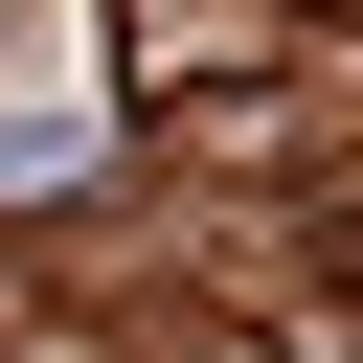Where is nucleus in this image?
<instances>
[{"instance_id":"f257e3e1","label":"nucleus","mask_w":363,"mask_h":363,"mask_svg":"<svg viewBox=\"0 0 363 363\" xmlns=\"http://www.w3.org/2000/svg\"><path fill=\"white\" fill-rule=\"evenodd\" d=\"M227 45H250L227 0H136V68H159V91H182V68H227Z\"/></svg>"}]
</instances>
